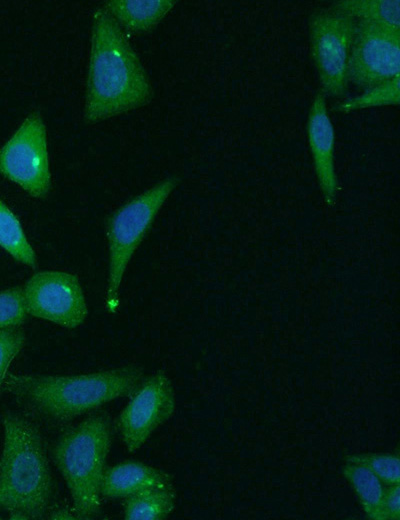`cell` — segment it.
<instances>
[{
    "label": "cell",
    "mask_w": 400,
    "mask_h": 520,
    "mask_svg": "<svg viewBox=\"0 0 400 520\" xmlns=\"http://www.w3.org/2000/svg\"><path fill=\"white\" fill-rule=\"evenodd\" d=\"M148 75L123 29L102 7L92 21L84 120L96 123L152 100Z\"/></svg>",
    "instance_id": "1"
},
{
    "label": "cell",
    "mask_w": 400,
    "mask_h": 520,
    "mask_svg": "<svg viewBox=\"0 0 400 520\" xmlns=\"http://www.w3.org/2000/svg\"><path fill=\"white\" fill-rule=\"evenodd\" d=\"M142 368L127 365L81 375H7L4 387L24 408L55 423L70 421L121 397L143 380Z\"/></svg>",
    "instance_id": "2"
},
{
    "label": "cell",
    "mask_w": 400,
    "mask_h": 520,
    "mask_svg": "<svg viewBox=\"0 0 400 520\" xmlns=\"http://www.w3.org/2000/svg\"><path fill=\"white\" fill-rule=\"evenodd\" d=\"M0 510L13 520L43 519L53 496V478L42 435L27 417L3 416Z\"/></svg>",
    "instance_id": "3"
},
{
    "label": "cell",
    "mask_w": 400,
    "mask_h": 520,
    "mask_svg": "<svg viewBox=\"0 0 400 520\" xmlns=\"http://www.w3.org/2000/svg\"><path fill=\"white\" fill-rule=\"evenodd\" d=\"M112 437L111 419L100 412L64 431L54 445V463L66 483L78 519H93L100 512L101 481Z\"/></svg>",
    "instance_id": "4"
},
{
    "label": "cell",
    "mask_w": 400,
    "mask_h": 520,
    "mask_svg": "<svg viewBox=\"0 0 400 520\" xmlns=\"http://www.w3.org/2000/svg\"><path fill=\"white\" fill-rule=\"evenodd\" d=\"M179 178L172 176L155 184L115 210L106 223L109 249L108 281L105 307L115 314L119 307V290L127 265L150 229L155 216Z\"/></svg>",
    "instance_id": "5"
},
{
    "label": "cell",
    "mask_w": 400,
    "mask_h": 520,
    "mask_svg": "<svg viewBox=\"0 0 400 520\" xmlns=\"http://www.w3.org/2000/svg\"><path fill=\"white\" fill-rule=\"evenodd\" d=\"M356 20L331 8L317 9L308 18L311 59L321 91L341 98L348 90V68Z\"/></svg>",
    "instance_id": "6"
},
{
    "label": "cell",
    "mask_w": 400,
    "mask_h": 520,
    "mask_svg": "<svg viewBox=\"0 0 400 520\" xmlns=\"http://www.w3.org/2000/svg\"><path fill=\"white\" fill-rule=\"evenodd\" d=\"M0 173L34 198L44 199L49 195L47 134L38 112L29 114L0 148Z\"/></svg>",
    "instance_id": "7"
},
{
    "label": "cell",
    "mask_w": 400,
    "mask_h": 520,
    "mask_svg": "<svg viewBox=\"0 0 400 520\" xmlns=\"http://www.w3.org/2000/svg\"><path fill=\"white\" fill-rule=\"evenodd\" d=\"M28 315L74 329L88 315L85 295L74 274L45 270L34 273L22 287Z\"/></svg>",
    "instance_id": "8"
},
{
    "label": "cell",
    "mask_w": 400,
    "mask_h": 520,
    "mask_svg": "<svg viewBox=\"0 0 400 520\" xmlns=\"http://www.w3.org/2000/svg\"><path fill=\"white\" fill-rule=\"evenodd\" d=\"M400 75V29L356 21L348 79L369 89Z\"/></svg>",
    "instance_id": "9"
},
{
    "label": "cell",
    "mask_w": 400,
    "mask_h": 520,
    "mask_svg": "<svg viewBox=\"0 0 400 520\" xmlns=\"http://www.w3.org/2000/svg\"><path fill=\"white\" fill-rule=\"evenodd\" d=\"M118 417V429L128 452L138 450L174 413L175 392L170 378L159 370L143 378Z\"/></svg>",
    "instance_id": "10"
},
{
    "label": "cell",
    "mask_w": 400,
    "mask_h": 520,
    "mask_svg": "<svg viewBox=\"0 0 400 520\" xmlns=\"http://www.w3.org/2000/svg\"><path fill=\"white\" fill-rule=\"evenodd\" d=\"M306 130L320 190L326 205L333 206L338 193L334 165L335 132L328 114L326 96L321 90L313 97Z\"/></svg>",
    "instance_id": "11"
},
{
    "label": "cell",
    "mask_w": 400,
    "mask_h": 520,
    "mask_svg": "<svg viewBox=\"0 0 400 520\" xmlns=\"http://www.w3.org/2000/svg\"><path fill=\"white\" fill-rule=\"evenodd\" d=\"M167 472L138 461L106 467L101 481V496L126 498L142 490L172 484Z\"/></svg>",
    "instance_id": "12"
},
{
    "label": "cell",
    "mask_w": 400,
    "mask_h": 520,
    "mask_svg": "<svg viewBox=\"0 0 400 520\" xmlns=\"http://www.w3.org/2000/svg\"><path fill=\"white\" fill-rule=\"evenodd\" d=\"M175 4L174 0H109L104 8L121 28L147 32L157 26Z\"/></svg>",
    "instance_id": "13"
},
{
    "label": "cell",
    "mask_w": 400,
    "mask_h": 520,
    "mask_svg": "<svg viewBox=\"0 0 400 520\" xmlns=\"http://www.w3.org/2000/svg\"><path fill=\"white\" fill-rule=\"evenodd\" d=\"M124 499L125 519L163 520L175 508L176 492L172 483L148 488Z\"/></svg>",
    "instance_id": "14"
},
{
    "label": "cell",
    "mask_w": 400,
    "mask_h": 520,
    "mask_svg": "<svg viewBox=\"0 0 400 520\" xmlns=\"http://www.w3.org/2000/svg\"><path fill=\"white\" fill-rule=\"evenodd\" d=\"M341 472L353 489L367 518L381 520L386 485L366 467L344 461Z\"/></svg>",
    "instance_id": "15"
},
{
    "label": "cell",
    "mask_w": 400,
    "mask_h": 520,
    "mask_svg": "<svg viewBox=\"0 0 400 520\" xmlns=\"http://www.w3.org/2000/svg\"><path fill=\"white\" fill-rule=\"evenodd\" d=\"M330 8L356 21L400 29L399 0H338Z\"/></svg>",
    "instance_id": "16"
},
{
    "label": "cell",
    "mask_w": 400,
    "mask_h": 520,
    "mask_svg": "<svg viewBox=\"0 0 400 520\" xmlns=\"http://www.w3.org/2000/svg\"><path fill=\"white\" fill-rule=\"evenodd\" d=\"M0 247L16 261L35 268L37 257L18 217L0 199Z\"/></svg>",
    "instance_id": "17"
},
{
    "label": "cell",
    "mask_w": 400,
    "mask_h": 520,
    "mask_svg": "<svg viewBox=\"0 0 400 520\" xmlns=\"http://www.w3.org/2000/svg\"><path fill=\"white\" fill-rule=\"evenodd\" d=\"M400 103V75L376 85L356 97L343 100L333 107L339 113H349L361 109L398 105Z\"/></svg>",
    "instance_id": "18"
},
{
    "label": "cell",
    "mask_w": 400,
    "mask_h": 520,
    "mask_svg": "<svg viewBox=\"0 0 400 520\" xmlns=\"http://www.w3.org/2000/svg\"><path fill=\"white\" fill-rule=\"evenodd\" d=\"M344 461L366 467L386 486L400 484V458L398 452L354 453L347 455Z\"/></svg>",
    "instance_id": "19"
},
{
    "label": "cell",
    "mask_w": 400,
    "mask_h": 520,
    "mask_svg": "<svg viewBox=\"0 0 400 520\" xmlns=\"http://www.w3.org/2000/svg\"><path fill=\"white\" fill-rule=\"evenodd\" d=\"M27 315L22 287L0 291V330L19 328Z\"/></svg>",
    "instance_id": "20"
},
{
    "label": "cell",
    "mask_w": 400,
    "mask_h": 520,
    "mask_svg": "<svg viewBox=\"0 0 400 520\" xmlns=\"http://www.w3.org/2000/svg\"><path fill=\"white\" fill-rule=\"evenodd\" d=\"M25 344L21 328L0 330V391L4 387L8 369Z\"/></svg>",
    "instance_id": "21"
},
{
    "label": "cell",
    "mask_w": 400,
    "mask_h": 520,
    "mask_svg": "<svg viewBox=\"0 0 400 520\" xmlns=\"http://www.w3.org/2000/svg\"><path fill=\"white\" fill-rule=\"evenodd\" d=\"M400 519V485L386 486L381 504V520Z\"/></svg>",
    "instance_id": "22"
},
{
    "label": "cell",
    "mask_w": 400,
    "mask_h": 520,
    "mask_svg": "<svg viewBox=\"0 0 400 520\" xmlns=\"http://www.w3.org/2000/svg\"><path fill=\"white\" fill-rule=\"evenodd\" d=\"M50 518H53V519H73V517H71V514L68 513L66 510H56L55 512H53L51 514V517Z\"/></svg>",
    "instance_id": "23"
}]
</instances>
